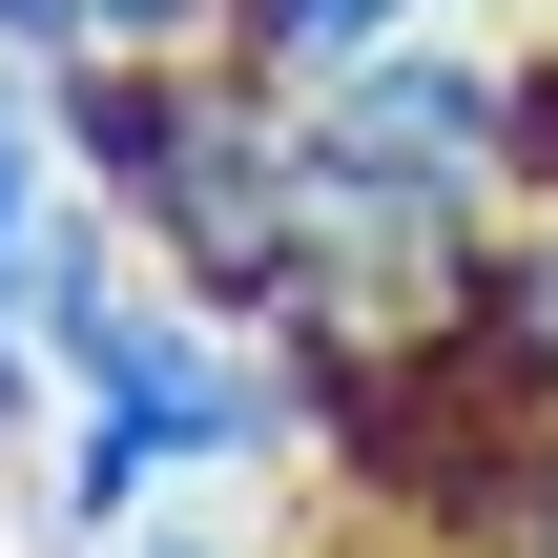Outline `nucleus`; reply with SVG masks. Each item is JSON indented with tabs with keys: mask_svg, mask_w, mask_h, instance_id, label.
<instances>
[{
	"mask_svg": "<svg viewBox=\"0 0 558 558\" xmlns=\"http://www.w3.org/2000/svg\"><path fill=\"white\" fill-rule=\"evenodd\" d=\"M456 538H476V558H558V414L476 476V518H456Z\"/></svg>",
	"mask_w": 558,
	"mask_h": 558,
	"instance_id": "nucleus-4",
	"label": "nucleus"
},
{
	"mask_svg": "<svg viewBox=\"0 0 558 558\" xmlns=\"http://www.w3.org/2000/svg\"><path fill=\"white\" fill-rule=\"evenodd\" d=\"M414 21H456V0H228V41H248L269 83H331V62H373V41H414Z\"/></svg>",
	"mask_w": 558,
	"mask_h": 558,
	"instance_id": "nucleus-2",
	"label": "nucleus"
},
{
	"mask_svg": "<svg viewBox=\"0 0 558 558\" xmlns=\"http://www.w3.org/2000/svg\"><path fill=\"white\" fill-rule=\"evenodd\" d=\"M476 373H497L518 414H558V166L518 186V228H497V311H476Z\"/></svg>",
	"mask_w": 558,
	"mask_h": 558,
	"instance_id": "nucleus-1",
	"label": "nucleus"
},
{
	"mask_svg": "<svg viewBox=\"0 0 558 558\" xmlns=\"http://www.w3.org/2000/svg\"><path fill=\"white\" fill-rule=\"evenodd\" d=\"M21 62H145V41H228V0H0Z\"/></svg>",
	"mask_w": 558,
	"mask_h": 558,
	"instance_id": "nucleus-3",
	"label": "nucleus"
}]
</instances>
